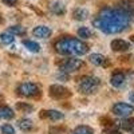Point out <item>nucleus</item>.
Segmentation results:
<instances>
[{"label":"nucleus","instance_id":"1","mask_svg":"<svg viewBox=\"0 0 134 134\" xmlns=\"http://www.w3.org/2000/svg\"><path fill=\"white\" fill-rule=\"evenodd\" d=\"M131 23H133V14L119 7L103 8L93 19V26L99 31L109 34V35L124 32L130 27Z\"/></svg>","mask_w":134,"mask_h":134},{"label":"nucleus","instance_id":"2","mask_svg":"<svg viewBox=\"0 0 134 134\" xmlns=\"http://www.w3.org/2000/svg\"><path fill=\"white\" fill-rule=\"evenodd\" d=\"M55 51L60 55H85L88 51V46L76 38H63L54 44Z\"/></svg>","mask_w":134,"mask_h":134},{"label":"nucleus","instance_id":"3","mask_svg":"<svg viewBox=\"0 0 134 134\" xmlns=\"http://www.w3.org/2000/svg\"><path fill=\"white\" fill-rule=\"evenodd\" d=\"M99 86H100V79L97 76H91V75H85V76L79 78L78 83H76L78 91L85 95H90V94L97 93Z\"/></svg>","mask_w":134,"mask_h":134},{"label":"nucleus","instance_id":"4","mask_svg":"<svg viewBox=\"0 0 134 134\" xmlns=\"http://www.w3.org/2000/svg\"><path fill=\"white\" fill-rule=\"evenodd\" d=\"M16 91L19 95L21 97H26V98H35L38 95H40V87L36 83H32V82H24V83H20L16 88Z\"/></svg>","mask_w":134,"mask_h":134},{"label":"nucleus","instance_id":"5","mask_svg":"<svg viewBox=\"0 0 134 134\" xmlns=\"http://www.w3.org/2000/svg\"><path fill=\"white\" fill-rule=\"evenodd\" d=\"M111 111L114 113V115L121 117V118H127L129 115H131L134 113V106L130 103H125V102H118L113 106Z\"/></svg>","mask_w":134,"mask_h":134},{"label":"nucleus","instance_id":"6","mask_svg":"<svg viewBox=\"0 0 134 134\" xmlns=\"http://www.w3.org/2000/svg\"><path fill=\"white\" fill-rule=\"evenodd\" d=\"M83 67V62L78 58H69L63 60V63L60 64V71L66 72V74H70V72H75Z\"/></svg>","mask_w":134,"mask_h":134},{"label":"nucleus","instance_id":"7","mask_svg":"<svg viewBox=\"0 0 134 134\" xmlns=\"http://www.w3.org/2000/svg\"><path fill=\"white\" fill-rule=\"evenodd\" d=\"M48 94L54 99H66L71 97V91L62 85H51L48 87Z\"/></svg>","mask_w":134,"mask_h":134},{"label":"nucleus","instance_id":"8","mask_svg":"<svg viewBox=\"0 0 134 134\" xmlns=\"http://www.w3.org/2000/svg\"><path fill=\"white\" fill-rule=\"evenodd\" d=\"M110 46H111V50L115 52H126L131 48V44L124 39H114L110 43Z\"/></svg>","mask_w":134,"mask_h":134},{"label":"nucleus","instance_id":"9","mask_svg":"<svg viewBox=\"0 0 134 134\" xmlns=\"http://www.w3.org/2000/svg\"><path fill=\"white\" fill-rule=\"evenodd\" d=\"M51 28L47 27V26H36L35 28L32 30V35L36 36V38H40V39H47L51 36Z\"/></svg>","mask_w":134,"mask_h":134},{"label":"nucleus","instance_id":"10","mask_svg":"<svg viewBox=\"0 0 134 134\" xmlns=\"http://www.w3.org/2000/svg\"><path fill=\"white\" fill-rule=\"evenodd\" d=\"M40 118H46V119H51V121H60L64 118V115H63V113H60L58 110H42Z\"/></svg>","mask_w":134,"mask_h":134},{"label":"nucleus","instance_id":"11","mask_svg":"<svg viewBox=\"0 0 134 134\" xmlns=\"http://www.w3.org/2000/svg\"><path fill=\"white\" fill-rule=\"evenodd\" d=\"M88 60H90L94 66H100V67H107L110 64L107 58L103 57L102 54H91L90 57H88Z\"/></svg>","mask_w":134,"mask_h":134},{"label":"nucleus","instance_id":"12","mask_svg":"<svg viewBox=\"0 0 134 134\" xmlns=\"http://www.w3.org/2000/svg\"><path fill=\"white\" fill-rule=\"evenodd\" d=\"M125 82H126V76H125L124 72H121V71L114 72L113 75H111V78H110V83H111V86H114V87L124 86Z\"/></svg>","mask_w":134,"mask_h":134},{"label":"nucleus","instance_id":"13","mask_svg":"<svg viewBox=\"0 0 134 134\" xmlns=\"http://www.w3.org/2000/svg\"><path fill=\"white\" fill-rule=\"evenodd\" d=\"M88 16H90V12H88L86 8H75L72 11V18L75 20L82 21V20H86Z\"/></svg>","mask_w":134,"mask_h":134},{"label":"nucleus","instance_id":"14","mask_svg":"<svg viewBox=\"0 0 134 134\" xmlns=\"http://www.w3.org/2000/svg\"><path fill=\"white\" fill-rule=\"evenodd\" d=\"M50 11H51L52 14L60 16V15H64V14H66V7H64V4L60 3V2H54V3L50 5Z\"/></svg>","mask_w":134,"mask_h":134},{"label":"nucleus","instance_id":"15","mask_svg":"<svg viewBox=\"0 0 134 134\" xmlns=\"http://www.w3.org/2000/svg\"><path fill=\"white\" fill-rule=\"evenodd\" d=\"M15 117L14 110L8 106H0V119H12Z\"/></svg>","mask_w":134,"mask_h":134},{"label":"nucleus","instance_id":"16","mask_svg":"<svg viewBox=\"0 0 134 134\" xmlns=\"http://www.w3.org/2000/svg\"><path fill=\"white\" fill-rule=\"evenodd\" d=\"M15 40V35H12L9 31L8 32H3L2 35H0V43L3 44V46H9V44H12Z\"/></svg>","mask_w":134,"mask_h":134},{"label":"nucleus","instance_id":"17","mask_svg":"<svg viewBox=\"0 0 134 134\" xmlns=\"http://www.w3.org/2000/svg\"><path fill=\"white\" fill-rule=\"evenodd\" d=\"M118 7L130 14H134V0H121L118 3Z\"/></svg>","mask_w":134,"mask_h":134},{"label":"nucleus","instance_id":"18","mask_svg":"<svg viewBox=\"0 0 134 134\" xmlns=\"http://www.w3.org/2000/svg\"><path fill=\"white\" fill-rule=\"evenodd\" d=\"M118 126L121 129H124V130L134 133V118L133 119H124V121L118 122Z\"/></svg>","mask_w":134,"mask_h":134},{"label":"nucleus","instance_id":"19","mask_svg":"<svg viewBox=\"0 0 134 134\" xmlns=\"http://www.w3.org/2000/svg\"><path fill=\"white\" fill-rule=\"evenodd\" d=\"M23 44H24V47L31 51V52H39L40 51V46H39V43L36 42H34V40H23Z\"/></svg>","mask_w":134,"mask_h":134},{"label":"nucleus","instance_id":"20","mask_svg":"<svg viewBox=\"0 0 134 134\" xmlns=\"http://www.w3.org/2000/svg\"><path fill=\"white\" fill-rule=\"evenodd\" d=\"M18 126H19L20 130H23V131H30V130L32 129L34 124H32V121H31V119H28V118H23V119H20V121L18 122Z\"/></svg>","mask_w":134,"mask_h":134},{"label":"nucleus","instance_id":"21","mask_svg":"<svg viewBox=\"0 0 134 134\" xmlns=\"http://www.w3.org/2000/svg\"><path fill=\"white\" fill-rule=\"evenodd\" d=\"M78 36L82 39H90L93 36V32L88 27H79L78 28Z\"/></svg>","mask_w":134,"mask_h":134},{"label":"nucleus","instance_id":"22","mask_svg":"<svg viewBox=\"0 0 134 134\" xmlns=\"http://www.w3.org/2000/svg\"><path fill=\"white\" fill-rule=\"evenodd\" d=\"M9 32L12 35H18V36H23L26 35V28L21 26H11L9 27Z\"/></svg>","mask_w":134,"mask_h":134},{"label":"nucleus","instance_id":"23","mask_svg":"<svg viewBox=\"0 0 134 134\" xmlns=\"http://www.w3.org/2000/svg\"><path fill=\"white\" fill-rule=\"evenodd\" d=\"M72 134H94V131H93L91 127H88L86 125H82V126L75 127V130L72 131Z\"/></svg>","mask_w":134,"mask_h":134},{"label":"nucleus","instance_id":"24","mask_svg":"<svg viewBox=\"0 0 134 134\" xmlns=\"http://www.w3.org/2000/svg\"><path fill=\"white\" fill-rule=\"evenodd\" d=\"M16 109L20 110V111H24V113H28V111H32V110H34V106H31V105H28V103L19 102V103H16Z\"/></svg>","mask_w":134,"mask_h":134},{"label":"nucleus","instance_id":"25","mask_svg":"<svg viewBox=\"0 0 134 134\" xmlns=\"http://www.w3.org/2000/svg\"><path fill=\"white\" fill-rule=\"evenodd\" d=\"M2 133L3 134H15V129L12 125H9V124H4L2 126Z\"/></svg>","mask_w":134,"mask_h":134},{"label":"nucleus","instance_id":"26","mask_svg":"<svg viewBox=\"0 0 134 134\" xmlns=\"http://www.w3.org/2000/svg\"><path fill=\"white\" fill-rule=\"evenodd\" d=\"M102 134H121L117 129H107V130H105Z\"/></svg>","mask_w":134,"mask_h":134},{"label":"nucleus","instance_id":"27","mask_svg":"<svg viewBox=\"0 0 134 134\" xmlns=\"http://www.w3.org/2000/svg\"><path fill=\"white\" fill-rule=\"evenodd\" d=\"M16 2H18V0H3V3H5V4H7V5H9V7L15 5V4H16Z\"/></svg>","mask_w":134,"mask_h":134},{"label":"nucleus","instance_id":"28","mask_svg":"<svg viewBox=\"0 0 134 134\" xmlns=\"http://www.w3.org/2000/svg\"><path fill=\"white\" fill-rule=\"evenodd\" d=\"M129 100L134 103V91H133V93H130V95H129Z\"/></svg>","mask_w":134,"mask_h":134},{"label":"nucleus","instance_id":"29","mask_svg":"<svg viewBox=\"0 0 134 134\" xmlns=\"http://www.w3.org/2000/svg\"><path fill=\"white\" fill-rule=\"evenodd\" d=\"M130 40H131V42L134 43V35H131V36H130Z\"/></svg>","mask_w":134,"mask_h":134}]
</instances>
